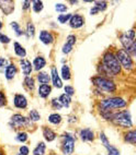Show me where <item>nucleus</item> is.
Masks as SVG:
<instances>
[{"label": "nucleus", "instance_id": "f257e3e1", "mask_svg": "<svg viewBox=\"0 0 136 155\" xmlns=\"http://www.w3.org/2000/svg\"><path fill=\"white\" fill-rule=\"evenodd\" d=\"M101 116L106 120L111 121L112 124L117 127L123 128V129H131L133 127V121H132V115L130 110H117L111 111V113L101 114Z\"/></svg>", "mask_w": 136, "mask_h": 155}, {"label": "nucleus", "instance_id": "f03ea898", "mask_svg": "<svg viewBox=\"0 0 136 155\" xmlns=\"http://www.w3.org/2000/svg\"><path fill=\"white\" fill-rule=\"evenodd\" d=\"M127 106V102L121 96H112L101 100L98 104V109L100 114L111 113V111H117L115 109H122Z\"/></svg>", "mask_w": 136, "mask_h": 155}, {"label": "nucleus", "instance_id": "7ed1b4c3", "mask_svg": "<svg viewBox=\"0 0 136 155\" xmlns=\"http://www.w3.org/2000/svg\"><path fill=\"white\" fill-rule=\"evenodd\" d=\"M102 64L110 70V72H111L114 77L120 74L121 71H122V67H121L119 60H117L115 53H113V51L108 50V51H106V53L103 54Z\"/></svg>", "mask_w": 136, "mask_h": 155}, {"label": "nucleus", "instance_id": "20e7f679", "mask_svg": "<svg viewBox=\"0 0 136 155\" xmlns=\"http://www.w3.org/2000/svg\"><path fill=\"white\" fill-rule=\"evenodd\" d=\"M93 85L100 92H106V93H114L117 91V84L114 83L112 79L103 78L100 75H96L91 79Z\"/></svg>", "mask_w": 136, "mask_h": 155}, {"label": "nucleus", "instance_id": "39448f33", "mask_svg": "<svg viewBox=\"0 0 136 155\" xmlns=\"http://www.w3.org/2000/svg\"><path fill=\"white\" fill-rule=\"evenodd\" d=\"M119 39L121 45L123 46V49H125L130 54L131 50L133 49L134 43H135L136 39V30L135 28H131L128 31H125L122 34H120Z\"/></svg>", "mask_w": 136, "mask_h": 155}, {"label": "nucleus", "instance_id": "423d86ee", "mask_svg": "<svg viewBox=\"0 0 136 155\" xmlns=\"http://www.w3.org/2000/svg\"><path fill=\"white\" fill-rule=\"evenodd\" d=\"M117 58L119 60L120 64L123 69H125L126 71H132L134 69V60L133 57L123 48H120L115 51Z\"/></svg>", "mask_w": 136, "mask_h": 155}, {"label": "nucleus", "instance_id": "0eeeda50", "mask_svg": "<svg viewBox=\"0 0 136 155\" xmlns=\"http://www.w3.org/2000/svg\"><path fill=\"white\" fill-rule=\"evenodd\" d=\"M76 138L71 133L66 132L61 136V152L65 155H71L75 150Z\"/></svg>", "mask_w": 136, "mask_h": 155}, {"label": "nucleus", "instance_id": "6e6552de", "mask_svg": "<svg viewBox=\"0 0 136 155\" xmlns=\"http://www.w3.org/2000/svg\"><path fill=\"white\" fill-rule=\"evenodd\" d=\"M9 125L12 129H20V128H28L32 125V121L30 118L23 116L21 114H14L13 116L10 118Z\"/></svg>", "mask_w": 136, "mask_h": 155}, {"label": "nucleus", "instance_id": "1a4fd4ad", "mask_svg": "<svg viewBox=\"0 0 136 155\" xmlns=\"http://www.w3.org/2000/svg\"><path fill=\"white\" fill-rule=\"evenodd\" d=\"M51 79L53 82V85L56 89H61L63 87V81H61V77L59 75L58 70L56 67H52L51 69Z\"/></svg>", "mask_w": 136, "mask_h": 155}, {"label": "nucleus", "instance_id": "9d476101", "mask_svg": "<svg viewBox=\"0 0 136 155\" xmlns=\"http://www.w3.org/2000/svg\"><path fill=\"white\" fill-rule=\"evenodd\" d=\"M85 24V18L79 13L72 14L71 19L69 21V25L71 28H80Z\"/></svg>", "mask_w": 136, "mask_h": 155}, {"label": "nucleus", "instance_id": "9b49d317", "mask_svg": "<svg viewBox=\"0 0 136 155\" xmlns=\"http://www.w3.org/2000/svg\"><path fill=\"white\" fill-rule=\"evenodd\" d=\"M0 9L6 15H10L14 11V2L11 0H0Z\"/></svg>", "mask_w": 136, "mask_h": 155}, {"label": "nucleus", "instance_id": "f8f14e48", "mask_svg": "<svg viewBox=\"0 0 136 155\" xmlns=\"http://www.w3.org/2000/svg\"><path fill=\"white\" fill-rule=\"evenodd\" d=\"M79 137L83 142H92L95 140V132L90 128H85L79 131Z\"/></svg>", "mask_w": 136, "mask_h": 155}, {"label": "nucleus", "instance_id": "ddd939ff", "mask_svg": "<svg viewBox=\"0 0 136 155\" xmlns=\"http://www.w3.org/2000/svg\"><path fill=\"white\" fill-rule=\"evenodd\" d=\"M13 105L19 109H25L28 107V100L22 94H16L13 97Z\"/></svg>", "mask_w": 136, "mask_h": 155}, {"label": "nucleus", "instance_id": "4468645a", "mask_svg": "<svg viewBox=\"0 0 136 155\" xmlns=\"http://www.w3.org/2000/svg\"><path fill=\"white\" fill-rule=\"evenodd\" d=\"M40 41H41V43H43L44 45H51L54 43V35L51 32H48V31L46 30H42L41 32H40V36H39Z\"/></svg>", "mask_w": 136, "mask_h": 155}, {"label": "nucleus", "instance_id": "2eb2a0df", "mask_svg": "<svg viewBox=\"0 0 136 155\" xmlns=\"http://www.w3.org/2000/svg\"><path fill=\"white\" fill-rule=\"evenodd\" d=\"M20 66H21V70H22L23 74L25 77H30L31 72L33 70V64H31V61H29L28 59H21Z\"/></svg>", "mask_w": 136, "mask_h": 155}, {"label": "nucleus", "instance_id": "dca6fc26", "mask_svg": "<svg viewBox=\"0 0 136 155\" xmlns=\"http://www.w3.org/2000/svg\"><path fill=\"white\" fill-rule=\"evenodd\" d=\"M52 93V86L50 84H41L37 89V94L41 98H47Z\"/></svg>", "mask_w": 136, "mask_h": 155}, {"label": "nucleus", "instance_id": "f3484780", "mask_svg": "<svg viewBox=\"0 0 136 155\" xmlns=\"http://www.w3.org/2000/svg\"><path fill=\"white\" fill-rule=\"evenodd\" d=\"M123 139H124L125 143L136 145V129H131V130H127L124 133Z\"/></svg>", "mask_w": 136, "mask_h": 155}, {"label": "nucleus", "instance_id": "a211bd4d", "mask_svg": "<svg viewBox=\"0 0 136 155\" xmlns=\"http://www.w3.org/2000/svg\"><path fill=\"white\" fill-rule=\"evenodd\" d=\"M43 137L47 142H53L56 138H57V134L54 130H52L51 128L48 127H43Z\"/></svg>", "mask_w": 136, "mask_h": 155}, {"label": "nucleus", "instance_id": "6ab92c4d", "mask_svg": "<svg viewBox=\"0 0 136 155\" xmlns=\"http://www.w3.org/2000/svg\"><path fill=\"white\" fill-rule=\"evenodd\" d=\"M45 66H46V60H45V58L43 57V56H37V57H35V58H34L33 67H34V69H35L36 71H40V70H42Z\"/></svg>", "mask_w": 136, "mask_h": 155}, {"label": "nucleus", "instance_id": "aec40b11", "mask_svg": "<svg viewBox=\"0 0 136 155\" xmlns=\"http://www.w3.org/2000/svg\"><path fill=\"white\" fill-rule=\"evenodd\" d=\"M17 66L14 64H8V67L6 68V78L7 80H12L16 74H17Z\"/></svg>", "mask_w": 136, "mask_h": 155}, {"label": "nucleus", "instance_id": "412c9836", "mask_svg": "<svg viewBox=\"0 0 136 155\" xmlns=\"http://www.w3.org/2000/svg\"><path fill=\"white\" fill-rule=\"evenodd\" d=\"M13 49H14V53H16V55H17L18 57L24 59V57L26 56V50H25V48L23 47L22 45H20L18 42H16L13 44Z\"/></svg>", "mask_w": 136, "mask_h": 155}, {"label": "nucleus", "instance_id": "4be33fe9", "mask_svg": "<svg viewBox=\"0 0 136 155\" xmlns=\"http://www.w3.org/2000/svg\"><path fill=\"white\" fill-rule=\"evenodd\" d=\"M36 79H37V81H39L41 84H48L50 81H52L51 74H48L47 72H45V71H40L37 77H36Z\"/></svg>", "mask_w": 136, "mask_h": 155}, {"label": "nucleus", "instance_id": "5701e85b", "mask_svg": "<svg viewBox=\"0 0 136 155\" xmlns=\"http://www.w3.org/2000/svg\"><path fill=\"white\" fill-rule=\"evenodd\" d=\"M61 77L65 81H69L71 79V72H70V68L68 64H64V66L61 67Z\"/></svg>", "mask_w": 136, "mask_h": 155}, {"label": "nucleus", "instance_id": "b1692460", "mask_svg": "<svg viewBox=\"0 0 136 155\" xmlns=\"http://www.w3.org/2000/svg\"><path fill=\"white\" fill-rule=\"evenodd\" d=\"M23 84H24L25 89L28 90V91L32 92L35 89V80L32 77H25L24 81H23Z\"/></svg>", "mask_w": 136, "mask_h": 155}, {"label": "nucleus", "instance_id": "393cba45", "mask_svg": "<svg viewBox=\"0 0 136 155\" xmlns=\"http://www.w3.org/2000/svg\"><path fill=\"white\" fill-rule=\"evenodd\" d=\"M45 153H46V144H45V142H39L37 145L33 150V155H45Z\"/></svg>", "mask_w": 136, "mask_h": 155}, {"label": "nucleus", "instance_id": "a878e982", "mask_svg": "<svg viewBox=\"0 0 136 155\" xmlns=\"http://www.w3.org/2000/svg\"><path fill=\"white\" fill-rule=\"evenodd\" d=\"M61 120H63V118H61V115L57 113L51 114L50 116H48V122L52 124V125H55V126L59 125V124L61 122Z\"/></svg>", "mask_w": 136, "mask_h": 155}, {"label": "nucleus", "instance_id": "bb28decb", "mask_svg": "<svg viewBox=\"0 0 136 155\" xmlns=\"http://www.w3.org/2000/svg\"><path fill=\"white\" fill-rule=\"evenodd\" d=\"M59 102H61V104L63 105V107H69L70 103H71V96H69V95L67 94H61V96L58 97Z\"/></svg>", "mask_w": 136, "mask_h": 155}, {"label": "nucleus", "instance_id": "cd10ccee", "mask_svg": "<svg viewBox=\"0 0 136 155\" xmlns=\"http://www.w3.org/2000/svg\"><path fill=\"white\" fill-rule=\"evenodd\" d=\"M32 9H33V11L35 13H40L44 9V3H43V1H40V0L32 1Z\"/></svg>", "mask_w": 136, "mask_h": 155}, {"label": "nucleus", "instance_id": "c85d7f7f", "mask_svg": "<svg viewBox=\"0 0 136 155\" xmlns=\"http://www.w3.org/2000/svg\"><path fill=\"white\" fill-rule=\"evenodd\" d=\"M29 118H30V120L32 122H36L41 120V115H40V113L36 109H32L29 113Z\"/></svg>", "mask_w": 136, "mask_h": 155}, {"label": "nucleus", "instance_id": "c756f323", "mask_svg": "<svg viewBox=\"0 0 136 155\" xmlns=\"http://www.w3.org/2000/svg\"><path fill=\"white\" fill-rule=\"evenodd\" d=\"M29 139V134L25 131H20L19 133L17 134V137H16V140H17L18 142H20V143H24V142L28 141Z\"/></svg>", "mask_w": 136, "mask_h": 155}, {"label": "nucleus", "instance_id": "7c9ffc66", "mask_svg": "<svg viewBox=\"0 0 136 155\" xmlns=\"http://www.w3.org/2000/svg\"><path fill=\"white\" fill-rule=\"evenodd\" d=\"M26 35L31 38L35 35V26L32 22H28V24H26Z\"/></svg>", "mask_w": 136, "mask_h": 155}, {"label": "nucleus", "instance_id": "2f4dec72", "mask_svg": "<svg viewBox=\"0 0 136 155\" xmlns=\"http://www.w3.org/2000/svg\"><path fill=\"white\" fill-rule=\"evenodd\" d=\"M71 17H72V13L61 14V15H58L57 20H58V22L61 23V24H65V23L69 22L70 19H71Z\"/></svg>", "mask_w": 136, "mask_h": 155}, {"label": "nucleus", "instance_id": "473e14b6", "mask_svg": "<svg viewBox=\"0 0 136 155\" xmlns=\"http://www.w3.org/2000/svg\"><path fill=\"white\" fill-rule=\"evenodd\" d=\"M95 7L99 10V12H103L108 9V2L106 1H95Z\"/></svg>", "mask_w": 136, "mask_h": 155}, {"label": "nucleus", "instance_id": "72a5a7b5", "mask_svg": "<svg viewBox=\"0 0 136 155\" xmlns=\"http://www.w3.org/2000/svg\"><path fill=\"white\" fill-rule=\"evenodd\" d=\"M106 151H108V155H121L120 150L114 147V145H111V144L106 147Z\"/></svg>", "mask_w": 136, "mask_h": 155}, {"label": "nucleus", "instance_id": "f704fd0d", "mask_svg": "<svg viewBox=\"0 0 136 155\" xmlns=\"http://www.w3.org/2000/svg\"><path fill=\"white\" fill-rule=\"evenodd\" d=\"M99 139H100L101 143L103 144V147H106V149L109 147V145H110L109 139H108V137L106 136V133H104V132H100V134H99Z\"/></svg>", "mask_w": 136, "mask_h": 155}, {"label": "nucleus", "instance_id": "c9c22d12", "mask_svg": "<svg viewBox=\"0 0 136 155\" xmlns=\"http://www.w3.org/2000/svg\"><path fill=\"white\" fill-rule=\"evenodd\" d=\"M11 28H13V32H16L17 36H21L23 34L22 28H20V25L18 22H11Z\"/></svg>", "mask_w": 136, "mask_h": 155}, {"label": "nucleus", "instance_id": "e433bc0d", "mask_svg": "<svg viewBox=\"0 0 136 155\" xmlns=\"http://www.w3.org/2000/svg\"><path fill=\"white\" fill-rule=\"evenodd\" d=\"M72 48H74L72 45L68 44V43H65L64 46L61 47V51H63V54H65V55H68L69 53H71Z\"/></svg>", "mask_w": 136, "mask_h": 155}, {"label": "nucleus", "instance_id": "4c0bfd02", "mask_svg": "<svg viewBox=\"0 0 136 155\" xmlns=\"http://www.w3.org/2000/svg\"><path fill=\"white\" fill-rule=\"evenodd\" d=\"M51 105H52V107H53L54 109H57V110L61 109V108H63V105L61 104L58 98H53L52 102H51Z\"/></svg>", "mask_w": 136, "mask_h": 155}, {"label": "nucleus", "instance_id": "58836bf2", "mask_svg": "<svg viewBox=\"0 0 136 155\" xmlns=\"http://www.w3.org/2000/svg\"><path fill=\"white\" fill-rule=\"evenodd\" d=\"M55 10L57 12H61V13H64L67 11V6L64 3H56L55 5Z\"/></svg>", "mask_w": 136, "mask_h": 155}, {"label": "nucleus", "instance_id": "ea45409f", "mask_svg": "<svg viewBox=\"0 0 136 155\" xmlns=\"http://www.w3.org/2000/svg\"><path fill=\"white\" fill-rule=\"evenodd\" d=\"M64 91H65V94L69 95V96H72V95L75 94V89L71 85H66L64 87Z\"/></svg>", "mask_w": 136, "mask_h": 155}, {"label": "nucleus", "instance_id": "a19ab883", "mask_svg": "<svg viewBox=\"0 0 136 155\" xmlns=\"http://www.w3.org/2000/svg\"><path fill=\"white\" fill-rule=\"evenodd\" d=\"M76 41H77V37H76L74 34H70V35H68V36H67V38H66V43L72 45V46L76 44Z\"/></svg>", "mask_w": 136, "mask_h": 155}, {"label": "nucleus", "instance_id": "79ce46f5", "mask_svg": "<svg viewBox=\"0 0 136 155\" xmlns=\"http://www.w3.org/2000/svg\"><path fill=\"white\" fill-rule=\"evenodd\" d=\"M6 105H7V97L3 92L0 91V107H3V106Z\"/></svg>", "mask_w": 136, "mask_h": 155}, {"label": "nucleus", "instance_id": "37998d69", "mask_svg": "<svg viewBox=\"0 0 136 155\" xmlns=\"http://www.w3.org/2000/svg\"><path fill=\"white\" fill-rule=\"evenodd\" d=\"M19 153H21L22 155H29L30 150H29V147L26 145H21L19 149Z\"/></svg>", "mask_w": 136, "mask_h": 155}, {"label": "nucleus", "instance_id": "c03bdc74", "mask_svg": "<svg viewBox=\"0 0 136 155\" xmlns=\"http://www.w3.org/2000/svg\"><path fill=\"white\" fill-rule=\"evenodd\" d=\"M0 42L2 43V44H8V43H10V38L7 35H5V34L0 33Z\"/></svg>", "mask_w": 136, "mask_h": 155}, {"label": "nucleus", "instance_id": "a18cd8bd", "mask_svg": "<svg viewBox=\"0 0 136 155\" xmlns=\"http://www.w3.org/2000/svg\"><path fill=\"white\" fill-rule=\"evenodd\" d=\"M32 2L31 1H22V9L23 10H28L29 8H31Z\"/></svg>", "mask_w": 136, "mask_h": 155}, {"label": "nucleus", "instance_id": "49530a36", "mask_svg": "<svg viewBox=\"0 0 136 155\" xmlns=\"http://www.w3.org/2000/svg\"><path fill=\"white\" fill-rule=\"evenodd\" d=\"M130 55L133 57V58H136V39H135V43H134V46H133V49L131 50Z\"/></svg>", "mask_w": 136, "mask_h": 155}, {"label": "nucleus", "instance_id": "de8ad7c7", "mask_svg": "<svg viewBox=\"0 0 136 155\" xmlns=\"http://www.w3.org/2000/svg\"><path fill=\"white\" fill-rule=\"evenodd\" d=\"M7 64H8V61H7V59L5 58H1L0 57V68H3V67H6Z\"/></svg>", "mask_w": 136, "mask_h": 155}, {"label": "nucleus", "instance_id": "09e8293b", "mask_svg": "<svg viewBox=\"0 0 136 155\" xmlns=\"http://www.w3.org/2000/svg\"><path fill=\"white\" fill-rule=\"evenodd\" d=\"M98 13H99V10H98L95 6L90 9V14H91V15H96V14H98Z\"/></svg>", "mask_w": 136, "mask_h": 155}, {"label": "nucleus", "instance_id": "8fccbe9b", "mask_svg": "<svg viewBox=\"0 0 136 155\" xmlns=\"http://www.w3.org/2000/svg\"><path fill=\"white\" fill-rule=\"evenodd\" d=\"M77 121V117L76 116H69V119H68V122L71 124V122H76Z\"/></svg>", "mask_w": 136, "mask_h": 155}, {"label": "nucleus", "instance_id": "3c124183", "mask_svg": "<svg viewBox=\"0 0 136 155\" xmlns=\"http://www.w3.org/2000/svg\"><path fill=\"white\" fill-rule=\"evenodd\" d=\"M69 3H70V5H76V3H78V1H77V0H75V1H74V0H71V1H69Z\"/></svg>", "mask_w": 136, "mask_h": 155}, {"label": "nucleus", "instance_id": "603ef678", "mask_svg": "<svg viewBox=\"0 0 136 155\" xmlns=\"http://www.w3.org/2000/svg\"><path fill=\"white\" fill-rule=\"evenodd\" d=\"M1 28H2V23H1V21H0V30H1Z\"/></svg>", "mask_w": 136, "mask_h": 155}, {"label": "nucleus", "instance_id": "864d4df0", "mask_svg": "<svg viewBox=\"0 0 136 155\" xmlns=\"http://www.w3.org/2000/svg\"><path fill=\"white\" fill-rule=\"evenodd\" d=\"M17 155H22V154H21V153H19V152H18V153H17Z\"/></svg>", "mask_w": 136, "mask_h": 155}]
</instances>
